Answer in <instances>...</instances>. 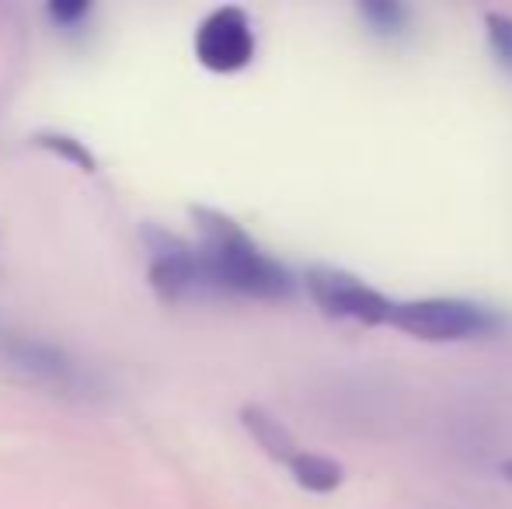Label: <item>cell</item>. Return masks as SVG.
Segmentation results:
<instances>
[{
  "mask_svg": "<svg viewBox=\"0 0 512 509\" xmlns=\"http://www.w3.org/2000/svg\"><path fill=\"white\" fill-rule=\"evenodd\" d=\"M196 252L203 262L209 297H248V300H286L297 290V279L272 255L251 241L237 220L220 210L196 206Z\"/></svg>",
  "mask_w": 512,
  "mask_h": 509,
  "instance_id": "1",
  "label": "cell"
},
{
  "mask_svg": "<svg viewBox=\"0 0 512 509\" xmlns=\"http://www.w3.org/2000/svg\"><path fill=\"white\" fill-rule=\"evenodd\" d=\"M0 377L74 401H91L105 394L98 370L88 367L81 356L11 325H0Z\"/></svg>",
  "mask_w": 512,
  "mask_h": 509,
  "instance_id": "2",
  "label": "cell"
},
{
  "mask_svg": "<svg viewBox=\"0 0 512 509\" xmlns=\"http://www.w3.org/2000/svg\"><path fill=\"white\" fill-rule=\"evenodd\" d=\"M391 328H398L401 335H411L418 342H471L485 339V335L499 332L502 318L495 311H488L485 304L460 297H422V300H405L394 304L391 311Z\"/></svg>",
  "mask_w": 512,
  "mask_h": 509,
  "instance_id": "3",
  "label": "cell"
},
{
  "mask_svg": "<svg viewBox=\"0 0 512 509\" xmlns=\"http://www.w3.org/2000/svg\"><path fill=\"white\" fill-rule=\"evenodd\" d=\"M304 290L310 293L321 314L338 321H359V325H387L394 311V300L373 290L359 276L331 265H310L304 272Z\"/></svg>",
  "mask_w": 512,
  "mask_h": 509,
  "instance_id": "4",
  "label": "cell"
},
{
  "mask_svg": "<svg viewBox=\"0 0 512 509\" xmlns=\"http://www.w3.org/2000/svg\"><path fill=\"white\" fill-rule=\"evenodd\" d=\"M143 248H147V269L150 286L164 304H185V300L209 297L203 262L192 241L178 238L161 227H147L143 231Z\"/></svg>",
  "mask_w": 512,
  "mask_h": 509,
  "instance_id": "5",
  "label": "cell"
},
{
  "mask_svg": "<svg viewBox=\"0 0 512 509\" xmlns=\"http://www.w3.org/2000/svg\"><path fill=\"white\" fill-rule=\"evenodd\" d=\"M196 56L213 74H237L255 60V32L248 11L227 4L216 7L196 28Z\"/></svg>",
  "mask_w": 512,
  "mask_h": 509,
  "instance_id": "6",
  "label": "cell"
},
{
  "mask_svg": "<svg viewBox=\"0 0 512 509\" xmlns=\"http://www.w3.org/2000/svg\"><path fill=\"white\" fill-rule=\"evenodd\" d=\"M241 422H244V429L251 433V440H255L258 447H262L265 454L272 457V461L290 464V457L300 450L290 429H286L272 412H265V408H258V405L241 408Z\"/></svg>",
  "mask_w": 512,
  "mask_h": 509,
  "instance_id": "7",
  "label": "cell"
},
{
  "mask_svg": "<svg viewBox=\"0 0 512 509\" xmlns=\"http://www.w3.org/2000/svg\"><path fill=\"white\" fill-rule=\"evenodd\" d=\"M290 471H293V482L300 489L314 492V496H328L335 492L338 485L345 482V468L335 461V457H324V454H314V450H297L290 457Z\"/></svg>",
  "mask_w": 512,
  "mask_h": 509,
  "instance_id": "8",
  "label": "cell"
},
{
  "mask_svg": "<svg viewBox=\"0 0 512 509\" xmlns=\"http://www.w3.org/2000/svg\"><path fill=\"white\" fill-rule=\"evenodd\" d=\"M32 143L35 147H42V150H53L56 157H63V161H70L74 168H81V171H98V161H95V154H91L88 147H84L77 136H70V133H56V129H42V133H35L32 136Z\"/></svg>",
  "mask_w": 512,
  "mask_h": 509,
  "instance_id": "9",
  "label": "cell"
},
{
  "mask_svg": "<svg viewBox=\"0 0 512 509\" xmlns=\"http://www.w3.org/2000/svg\"><path fill=\"white\" fill-rule=\"evenodd\" d=\"M359 14L370 21V28L384 35H398L408 21V11L394 0H366V4H359Z\"/></svg>",
  "mask_w": 512,
  "mask_h": 509,
  "instance_id": "10",
  "label": "cell"
},
{
  "mask_svg": "<svg viewBox=\"0 0 512 509\" xmlns=\"http://www.w3.org/2000/svg\"><path fill=\"white\" fill-rule=\"evenodd\" d=\"M485 35H488V46H492V53L499 56L502 67L512 70V18L509 14L488 11L485 14Z\"/></svg>",
  "mask_w": 512,
  "mask_h": 509,
  "instance_id": "11",
  "label": "cell"
},
{
  "mask_svg": "<svg viewBox=\"0 0 512 509\" xmlns=\"http://www.w3.org/2000/svg\"><path fill=\"white\" fill-rule=\"evenodd\" d=\"M91 14V4H84V0H60V4H49V18L56 21L60 28H77L84 18Z\"/></svg>",
  "mask_w": 512,
  "mask_h": 509,
  "instance_id": "12",
  "label": "cell"
},
{
  "mask_svg": "<svg viewBox=\"0 0 512 509\" xmlns=\"http://www.w3.org/2000/svg\"><path fill=\"white\" fill-rule=\"evenodd\" d=\"M499 475L512 485V457H509V461H502V464H499Z\"/></svg>",
  "mask_w": 512,
  "mask_h": 509,
  "instance_id": "13",
  "label": "cell"
}]
</instances>
